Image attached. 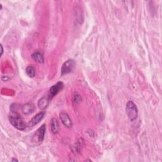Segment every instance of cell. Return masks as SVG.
Here are the masks:
<instances>
[{"label":"cell","mask_w":162,"mask_h":162,"mask_svg":"<svg viewBox=\"0 0 162 162\" xmlns=\"http://www.w3.org/2000/svg\"><path fill=\"white\" fill-rule=\"evenodd\" d=\"M125 110L128 119L131 122L134 121L137 119L138 115V110L134 102L129 101L126 105Z\"/></svg>","instance_id":"6da1fadb"},{"label":"cell","mask_w":162,"mask_h":162,"mask_svg":"<svg viewBox=\"0 0 162 162\" xmlns=\"http://www.w3.org/2000/svg\"><path fill=\"white\" fill-rule=\"evenodd\" d=\"M9 121L11 123V124L14 127L17 128L18 130L23 131L26 128L25 124L24 123V120L19 115H13V116H10Z\"/></svg>","instance_id":"7a4b0ae2"},{"label":"cell","mask_w":162,"mask_h":162,"mask_svg":"<svg viewBox=\"0 0 162 162\" xmlns=\"http://www.w3.org/2000/svg\"><path fill=\"white\" fill-rule=\"evenodd\" d=\"M75 63L74 60H68L67 61H66L62 65L61 69V74L63 75L70 73L73 70L75 67Z\"/></svg>","instance_id":"3957f363"},{"label":"cell","mask_w":162,"mask_h":162,"mask_svg":"<svg viewBox=\"0 0 162 162\" xmlns=\"http://www.w3.org/2000/svg\"><path fill=\"white\" fill-rule=\"evenodd\" d=\"M63 84L61 82H58L56 84L53 85L47 94V98H49L50 100H52L54 97L60 92L61 91L63 88Z\"/></svg>","instance_id":"277c9868"},{"label":"cell","mask_w":162,"mask_h":162,"mask_svg":"<svg viewBox=\"0 0 162 162\" xmlns=\"http://www.w3.org/2000/svg\"><path fill=\"white\" fill-rule=\"evenodd\" d=\"M45 132H46V125L43 124L41 127H39L38 129L33 137V139L36 142H43L44 138Z\"/></svg>","instance_id":"5b68a950"},{"label":"cell","mask_w":162,"mask_h":162,"mask_svg":"<svg viewBox=\"0 0 162 162\" xmlns=\"http://www.w3.org/2000/svg\"><path fill=\"white\" fill-rule=\"evenodd\" d=\"M60 118L61 122L65 126L68 128H71L72 127V120L66 112L65 111L61 112L60 113Z\"/></svg>","instance_id":"8992f818"},{"label":"cell","mask_w":162,"mask_h":162,"mask_svg":"<svg viewBox=\"0 0 162 162\" xmlns=\"http://www.w3.org/2000/svg\"><path fill=\"white\" fill-rule=\"evenodd\" d=\"M44 115H45L44 112L39 113L38 114H37L36 116H34L33 118L31 119V120L29 122V124L27 125L28 127H34V125H37L38 123H39L43 119Z\"/></svg>","instance_id":"52a82bcc"},{"label":"cell","mask_w":162,"mask_h":162,"mask_svg":"<svg viewBox=\"0 0 162 162\" xmlns=\"http://www.w3.org/2000/svg\"><path fill=\"white\" fill-rule=\"evenodd\" d=\"M36 109L35 105L32 103H28L23 105L22 107V111L24 115H29L34 112Z\"/></svg>","instance_id":"ba28073f"},{"label":"cell","mask_w":162,"mask_h":162,"mask_svg":"<svg viewBox=\"0 0 162 162\" xmlns=\"http://www.w3.org/2000/svg\"><path fill=\"white\" fill-rule=\"evenodd\" d=\"M50 100L47 98V96H44L41 98L38 101V106L40 109L44 110L47 107L50 103Z\"/></svg>","instance_id":"9c48e42d"},{"label":"cell","mask_w":162,"mask_h":162,"mask_svg":"<svg viewBox=\"0 0 162 162\" xmlns=\"http://www.w3.org/2000/svg\"><path fill=\"white\" fill-rule=\"evenodd\" d=\"M31 57L34 61H36L39 63H43L44 60L43 53L39 52H36L34 53L32 55Z\"/></svg>","instance_id":"30bf717a"},{"label":"cell","mask_w":162,"mask_h":162,"mask_svg":"<svg viewBox=\"0 0 162 162\" xmlns=\"http://www.w3.org/2000/svg\"><path fill=\"white\" fill-rule=\"evenodd\" d=\"M51 128H52V131L53 133L56 134L58 132L59 124H58V122L56 119H55V118L52 119V120L51 121Z\"/></svg>","instance_id":"8fae6325"},{"label":"cell","mask_w":162,"mask_h":162,"mask_svg":"<svg viewBox=\"0 0 162 162\" xmlns=\"http://www.w3.org/2000/svg\"><path fill=\"white\" fill-rule=\"evenodd\" d=\"M26 73L29 77L32 78V77H34L36 75V70L34 67L29 66L26 69Z\"/></svg>","instance_id":"7c38bea8"},{"label":"cell","mask_w":162,"mask_h":162,"mask_svg":"<svg viewBox=\"0 0 162 162\" xmlns=\"http://www.w3.org/2000/svg\"><path fill=\"white\" fill-rule=\"evenodd\" d=\"M17 109H18V106H17V104H13L11 106V111L13 113H15L16 111H17Z\"/></svg>","instance_id":"4fadbf2b"},{"label":"cell","mask_w":162,"mask_h":162,"mask_svg":"<svg viewBox=\"0 0 162 162\" xmlns=\"http://www.w3.org/2000/svg\"><path fill=\"white\" fill-rule=\"evenodd\" d=\"M1 55H3V46L1 45Z\"/></svg>","instance_id":"5bb4252c"},{"label":"cell","mask_w":162,"mask_h":162,"mask_svg":"<svg viewBox=\"0 0 162 162\" xmlns=\"http://www.w3.org/2000/svg\"><path fill=\"white\" fill-rule=\"evenodd\" d=\"M2 79H3V77H2ZM8 79H9V78H8V77H7V76H6V78H5V81H7V80H8ZM3 80H4V79H3Z\"/></svg>","instance_id":"9a60e30c"},{"label":"cell","mask_w":162,"mask_h":162,"mask_svg":"<svg viewBox=\"0 0 162 162\" xmlns=\"http://www.w3.org/2000/svg\"><path fill=\"white\" fill-rule=\"evenodd\" d=\"M18 161V160H17V159H13V160H12V161Z\"/></svg>","instance_id":"2e32d148"}]
</instances>
